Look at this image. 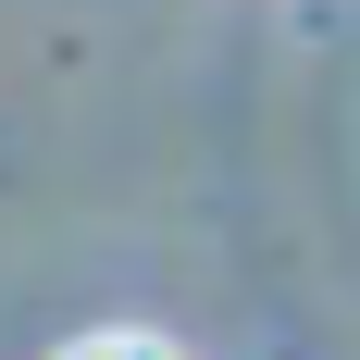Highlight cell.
<instances>
[{
	"mask_svg": "<svg viewBox=\"0 0 360 360\" xmlns=\"http://www.w3.org/2000/svg\"><path fill=\"white\" fill-rule=\"evenodd\" d=\"M63 360H174V348H162V335H75Z\"/></svg>",
	"mask_w": 360,
	"mask_h": 360,
	"instance_id": "obj_1",
	"label": "cell"
}]
</instances>
